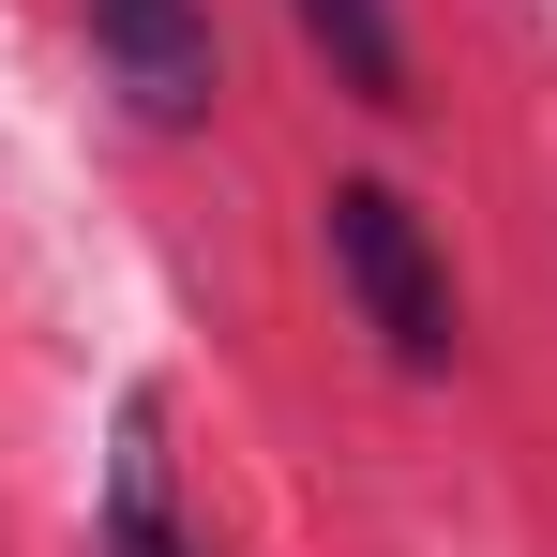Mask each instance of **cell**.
I'll list each match as a JSON object with an SVG mask.
<instances>
[{
	"instance_id": "obj_1",
	"label": "cell",
	"mask_w": 557,
	"mask_h": 557,
	"mask_svg": "<svg viewBox=\"0 0 557 557\" xmlns=\"http://www.w3.org/2000/svg\"><path fill=\"white\" fill-rule=\"evenodd\" d=\"M317 242H332V286L362 301V332H376L392 376H453L467 362L453 257H437V226H422L392 182H332V196H317Z\"/></svg>"
},
{
	"instance_id": "obj_2",
	"label": "cell",
	"mask_w": 557,
	"mask_h": 557,
	"mask_svg": "<svg viewBox=\"0 0 557 557\" xmlns=\"http://www.w3.org/2000/svg\"><path fill=\"white\" fill-rule=\"evenodd\" d=\"M91 61L106 91L136 106L151 136H196L226 106V46H211V0H91Z\"/></svg>"
},
{
	"instance_id": "obj_3",
	"label": "cell",
	"mask_w": 557,
	"mask_h": 557,
	"mask_svg": "<svg viewBox=\"0 0 557 557\" xmlns=\"http://www.w3.org/2000/svg\"><path fill=\"white\" fill-rule=\"evenodd\" d=\"M91 557H196L182 497H166V392H121V437H106V528Z\"/></svg>"
},
{
	"instance_id": "obj_4",
	"label": "cell",
	"mask_w": 557,
	"mask_h": 557,
	"mask_svg": "<svg viewBox=\"0 0 557 557\" xmlns=\"http://www.w3.org/2000/svg\"><path fill=\"white\" fill-rule=\"evenodd\" d=\"M286 15H301V46L332 61L347 106H376V121L407 106V30H392V0H286Z\"/></svg>"
}]
</instances>
